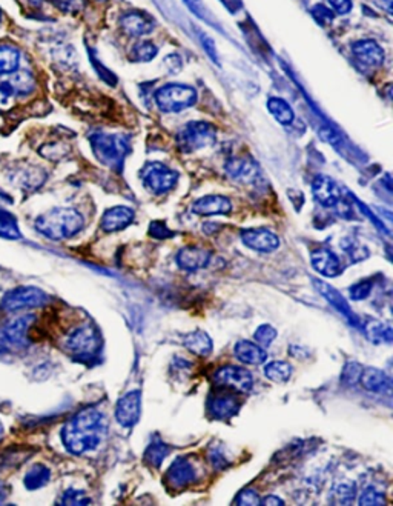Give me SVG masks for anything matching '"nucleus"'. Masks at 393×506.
I'll return each mask as SVG.
<instances>
[{"label": "nucleus", "mask_w": 393, "mask_h": 506, "mask_svg": "<svg viewBox=\"0 0 393 506\" xmlns=\"http://www.w3.org/2000/svg\"><path fill=\"white\" fill-rule=\"evenodd\" d=\"M169 451V446L163 443L160 439H154L147 448V452H144V462L152 468H160Z\"/></svg>", "instance_id": "nucleus-31"}, {"label": "nucleus", "mask_w": 393, "mask_h": 506, "mask_svg": "<svg viewBox=\"0 0 393 506\" xmlns=\"http://www.w3.org/2000/svg\"><path fill=\"white\" fill-rule=\"evenodd\" d=\"M210 462H212V465L217 468H224L228 465V460L223 457V454L220 451L210 452Z\"/></svg>", "instance_id": "nucleus-48"}, {"label": "nucleus", "mask_w": 393, "mask_h": 506, "mask_svg": "<svg viewBox=\"0 0 393 506\" xmlns=\"http://www.w3.org/2000/svg\"><path fill=\"white\" fill-rule=\"evenodd\" d=\"M217 385L234 389L242 394H247L253 386L252 374L242 366H223L214 374Z\"/></svg>", "instance_id": "nucleus-9"}, {"label": "nucleus", "mask_w": 393, "mask_h": 506, "mask_svg": "<svg viewBox=\"0 0 393 506\" xmlns=\"http://www.w3.org/2000/svg\"><path fill=\"white\" fill-rule=\"evenodd\" d=\"M199 94L192 86L169 83L156 92V104L163 113H180L196 104Z\"/></svg>", "instance_id": "nucleus-4"}, {"label": "nucleus", "mask_w": 393, "mask_h": 506, "mask_svg": "<svg viewBox=\"0 0 393 506\" xmlns=\"http://www.w3.org/2000/svg\"><path fill=\"white\" fill-rule=\"evenodd\" d=\"M91 147L101 163L117 168L129 153V139L125 136L100 133L91 136Z\"/></svg>", "instance_id": "nucleus-3"}, {"label": "nucleus", "mask_w": 393, "mask_h": 506, "mask_svg": "<svg viewBox=\"0 0 393 506\" xmlns=\"http://www.w3.org/2000/svg\"><path fill=\"white\" fill-rule=\"evenodd\" d=\"M223 3L226 5L231 11H237L240 6H242V2H240V0H223Z\"/></svg>", "instance_id": "nucleus-51"}, {"label": "nucleus", "mask_w": 393, "mask_h": 506, "mask_svg": "<svg viewBox=\"0 0 393 506\" xmlns=\"http://www.w3.org/2000/svg\"><path fill=\"white\" fill-rule=\"evenodd\" d=\"M312 14H314V17L317 19V22H319L321 25L331 24V22L333 20L332 10L326 8L324 5H315L314 8H312Z\"/></svg>", "instance_id": "nucleus-46"}, {"label": "nucleus", "mask_w": 393, "mask_h": 506, "mask_svg": "<svg viewBox=\"0 0 393 506\" xmlns=\"http://www.w3.org/2000/svg\"><path fill=\"white\" fill-rule=\"evenodd\" d=\"M358 502L362 506H367V505L380 506V505H385V502L387 500H385V496L381 493V491L375 489L374 487H369L362 491Z\"/></svg>", "instance_id": "nucleus-38"}, {"label": "nucleus", "mask_w": 393, "mask_h": 506, "mask_svg": "<svg viewBox=\"0 0 393 506\" xmlns=\"http://www.w3.org/2000/svg\"><path fill=\"white\" fill-rule=\"evenodd\" d=\"M34 322V316L26 314L12 319L3 327V332L10 348H26L30 345V327Z\"/></svg>", "instance_id": "nucleus-11"}, {"label": "nucleus", "mask_w": 393, "mask_h": 506, "mask_svg": "<svg viewBox=\"0 0 393 506\" xmlns=\"http://www.w3.org/2000/svg\"><path fill=\"white\" fill-rule=\"evenodd\" d=\"M149 234L156 238H169L174 236V231L166 227L165 222H152L149 227Z\"/></svg>", "instance_id": "nucleus-45"}, {"label": "nucleus", "mask_w": 393, "mask_h": 506, "mask_svg": "<svg viewBox=\"0 0 393 506\" xmlns=\"http://www.w3.org/2000/svg\"><path fill=\"white\" fill-rule=\"evenodd\" d=\"M65 348L72 357L88 359L94 357L100 348L99 331L92 325H82L76 328L65 341Z\"/></svg>", "instance_id": "nucleus-7"}, {"label": "nucleus", "mask_w": 393, "mask_h": 506, "mask_svg": "<svg viewBox=\"0 0 393 506\" xmlns=\"http://www.w3.org/2000/svg\"><path fill=\"white\" fill-rule=\"evenodd\" d=\"M242 240L247 248L258 252H272L280 247V238L266 228H251L242 231Z\"/></svg>", "instance_id": "nucleus-10"}, {"label": "nucleus", "mask_w": 393, "mask_h": 506, "mask_svg": "<svg viewBox=\"0 0 393 506\" xmlns=\"http://www.w3.org/2000/svg\"><path fill=\"white\" fill-rule=\"evenodd\" d=\"M20 63V53L14 47H0V76L16 72Z\"/></svg>", "instance_id": "nucleus-35"}, {"label": "nucleus", "mask_w": 393, "mask_h": 506, "mask_svg": "<svg viewBox=\"0 0 393 506\" xmlns=\"http://www.w3.org/2000/svg\"><path fill=\"white\" fill-rule=\"evenodd\" d=\"M267 110L271 111L274 117L280 122L281 125H290L295 120V114L292 108L281 97H271L267 100Z\"/></svg>", "instance_id": "nucleus-29"}, {"label": "nucleus", "mask_w": 393, "mask_h": 506, "mask_svg": "<svg viewBox=\"0 0 393 506\" xmlns=\"http://www.w3.org/2000/svg\"><path fill=\"white\" fill-rule=\"evenodd\" d=\"M314 285L318 289V293L321 294L327 302H329V305L333 307V309H337L349 323L353 325V327H360L358 317H356V314L351 309V307H349L346 299L337 291V289L331 285H327L326 281L318 280V279H314Z\"/></svg>", "instance_id": "nucleus-14"}, {"label": "nucleus", "mask_w": 393, "mask_h": 506, "mask_svg": "<svg viewBox=\"0 0 393 506\" xmlns=\"http://www.w3.org/2000/svg\"><path fill=\"white\" fill-rule=\"evenodd\" d=\"M380 3H383V6L389 13H392V0H380Z\"/></svg>", "instance_id": "nucleus-53"}, {"label": "nucleus", "mask_w": 393, "mask_h": 506, "mask_svg": "<svg viewBox=\"0 0 393 506\" xmlns=\"http://www.w3.org/2000/svg\"><path fill=\"white\" fill-rule=\"evenodd\" d=\"M312 266L324 277H337L343 271L341 260L329 248H318L310 254Z\"/></svg>", "instance_id": "nucleus-16"}, {"label": "nucleus", "mask_w": 393, "mask_h": 506, "mask_svg": "<svg viewBox=\"0 0 393 506\" xmlns=\"http://www.w3.org/2000/svg\"><path fill=\"white\" fill-rule=\"evenodd\" d=\"M356 500V485L352 482H343L335 485L331 491V502L335 505H352Z\"/></svg>", "instance_id": "nucleus-33"}, {"label": "nucleus", "mask_w": 393, "mask_h": 506, "mask_svg": "<svg viewBox=\"0 0 393 506\" xmlns=\"http://www.w3.org/2000/svg\"><path fill=\"white\" fill-rule=\"evenodd\" d=\"M142 180L149 191L160 196L169 193L177 185L178 174L165 163L149 162L142 170Z\"/></svg>", "instance_id": "nucleus-8"}, {"label": "nucleus", "mask_w": 393, "mask_h": 506, "mask_svg": "<svg viewBox=\"0 0 393 506\" xmlns=\"http://www.w3.org/2000/svg\"><path fill=\"white\" fill-rule=\"evenodd\" d=\"M34 86L35 82L31 72L17 71L16 74H12L10 81L0 83V92L3 94V97H10L12 94L25 96V94H30L34 90Z\"/></svg>", "instance_id": "nucleus-22"}, {"label": "nucleus", "mask_w": 393, "mask_h": 506, "mask_svg": "<svg viewBox=\"0 0 393 506\" xmlns=\"http://www.w3.org/2000/svg\"><path fill=\"white\" fill-rule=\"evenodd\" d=\"M6 496H8V488L3 482H0V505L6 502Z\"/></svg>", "instance_id": "nucleus-52"}, {"label": "nucleus", "mask_w": 393, "mask_h": 506, "mask_svg": "<svg viewBox=\"0 0 393 506\" xmlns=\"http://www.w3.org/2000/svg\"><path fill=\"white\" fill-rule=\"evenodd\" d=\"M60 505H88L91 503V498L86 496L83 491L77 489H68L65 491L63 496L59 498Z\"/></svg>", "instance_id": "nucleus-39"}, {"label": "nucleus", "mask_w": 393, "mask_h": 506, "mask_svg": "<svg viewBox=\"0 0 393 506\" xmlns=\"http://www.w3.org/2000/svg\"><path fill=\"white\" fill-rule=\"evenodd\" d=\"M140 411H142V395L138 391H131L123 395L117 402V407H115V418H117V422L122 426L131 428V426H134L138 422Z\"/></svg>", "instance_id": "nucleus-12"}, {"label": "nucleus", "mask_w": 393, "mask_h": 506, "mask_svg": "<svg viewBox=\"0 0 393 506\" xmlns=\"http://www.w3.org/2000/svg\"><path fill=\"white\" fill-rule=\"evenodd\" d=\"M108 432L105 414L97 408H85L72 416L62 428L60 437L67 451L74 455L91 452L103 443Z\"/></svg>", "instance_id": "nucleus-1"}, {"label": "nucleus", "mask_w": 393, "mask_h": 506, "mask_svg": "<svg viewBox=\"0 0 393 506\" xmlns=\"http://www.w3.org/2000/svg\"><path fill=\"white\" fill-rule=\"evenodd\" d=\"M238 402L234 395H214L210 397L208 403L209 414L218 418V421H223V418H229L238 411Z\"/></svg>", "instance_id": "nucleus-25"}, {"label": "nucleus", "mask_w": 393, "mask_h": 506, "mask_svg": "<svg viewBox=\"0 0 393 506\" xmlns=\"http://www.w3.org/2000/svg\"><path fill=\"white\" fill-rule=\"evenodd\" d=\"M341 248H343V251L346 252L347 257L352 260V262H361V260L367 259L370 254L369 250L364 247L362 243L355 240V238H352V237L344 238V240L341 242Z\"/></svg>", "instance_id": "nucleus-36"}, {"label": "nucleus", "mask_w": 393, "mask_h": 506, "mask_svg": "<svg viewBox=\"0 0 393 506\" xmlns=\"http://www.w3.org/2000/svg\"><path fill=\"white\" fill-rule=\"evenodd\" d=\"M0 237L8 238V240H17L22 237L17 219L2 208H0Z\"/></svg>", "instance_id": "nucleus-34"}, {"label": "nucleus", "mask_w": 393, "mask_h": 506, "mask_svg": "<svg viewBox=\"0 0 393 506\" xmlns=\"http://www.w3.org/2000/svg\"><path fill=\"white\" fill-rule=\"evenodd\" d=\"M85 227V219L74 208H54L40 214L34 228L49 240H67L74 237Z\"/></svg>", "instance_id": "nucleus-2"}, {"label": "nucleus", "mask_w": 393, "mask_h": 506, "mask_svg": "<svg viewBox=\"0 0 393 506\" xmlns=\"http://www.w3.org/2000/svg\"><path fill=\"white\" fill-rule=\"evenodd\" d=\"M53 3L62 13L76 14L85 8V0H53Z\"/></svg>", "instance_id": "nucleus-42"}, {"label": "nucleus", "mask_w": 393, "mask_h": 506, "mask_svg": "<svg viewBox=\"0 0 393 506\" xmlns=\"http://www.w3.org/2000/svg\"><path fill=\"white\" fill-rule=\"evenodd\" d=\"M360 382L367 391L372 393H380L384 388H387L390 385L387 375H385L384 371L378 370V368H367V370H362Z\"/></svg>", "instance_id": "nucleus-27"}, {"label": "nucleus", "mask_w": 393, "mask_h": 506, "mask_svg": "<svg viewBox=\"0 0 393 506\" xmlns=\"http://www.w3.org/2000/svg\"><path fill=\"white\" fill-rule=\"evenodd\" d=\"M101 2H105V0H101Z\"/></svg>", "instance_id": "nucleus-56"}, {"label": "nucleus", "mask_w": 393, "mask_h": 506, "mask_svg": "<svg viewBox=\"0 0 393 506\" xmlns=\"http://www.w3.org/2000/svg\"><path fill=\"white\" fill-rule=\"evenodd\" d=\"M6 350H10V345H8V342H6L3 327H0V352L6 351Z\"/></svg>", "instance_id": "nucleus-50"}, {"label": "nucleus", "mask_w": 393, "mask_h": 506, "mask_svg": "<svg viewBox=\"0 0 393 506\" xmlns=\"http://www.w3.org/2000/svg\"><path fill=\"white\" fill-rule=\"evenodd\" d=\"M157 56V48L151 42H140L131 51V59L134 62H149Z\"/></svg>", "instance_id": "nucleus-37"}, {"label": "nucleus", "mask_w": 393, "mask_h": 506, "mask_svg": "<svg viewBox=\"0 0 393 506\" xmlns=\"http://www.w3.org/2000/svg\"><path fill=\"white\" fill-rule=\"evenodd\" d=\"M0 22H2V11H0Z\"/></svg>", "instance_id": "nucleus-55"}, {"label": "nucleus", "mask_w": 393, "mask_h": 506, "mask_svg": "<svg viewBox=\"0 0 393 506\" xmlns=\"http://www.w3.org/2000/svg\"><path fill=\"white\" fill-rule=\"evenodd\" d=\"M353 54L366 67H380L384 62V53L375 40H360L353 45Z\"/></svg>", "instance_id": "nucleus-21"}, {"label": "nucleus", "mask_w": 393, "mask_h": 506, "mask_svg": "<svg viewBox=\"0 0 393 506\" xmlns=\"http://www.w3.org/2000/svg\"><path fill=\"white\" fill-rule=\"evenodd\" d=\"M292 365L283 360H274L265 366V375L272 382L283 383L292 377Z\"/></svg>", "instance_id": "nucleus-32"}, {"label": "nucleus", "mask_w": 393, "mask_h": 506, "mask_svg": "<svg viewBox=\"0 0 393 506\" xmlns=\"http://www.w3.org/2000/svg\"><path fill=\"white\" fill-rule=\"evenodd\" d=\"M51 480V471L49 468H47L45 465H34L30 471L25 474V488L30 491H35L40 489L43 487H47Z\"/></svg>", "instance_id": "nucleus-30"}, {"label": "nucleus", "mask_w": 393, "mask_h": 506, "mask_svg": "<svg viewBox=\"0 0 393 506\" xmlns=\"http://www.w3.org/2000/svg\"><path fill=\"white\" fill-rule=\"evenodd\" d=\"M217 140V129L208 122H189L177 133V145L185 153L210 147Z\"/></svg>", "instance_id": "nucleus-6"}, {"label": "nucleus", "mask_w": 393, "mask_h": 506, "mask_svg": "<svg viewBox=\"0 0 393 506\" xmlns=\"http://www.w3.org/2000/svg\"><path fill=\"white\" fill-rule=\"evenodd\" d=\"M370 291H372V284H370L369 280H362V281H358V284H355L353 286H351V289H349V294H351V297L353 300H364L369 297Z\"/></svg>", "instance_id": "nucleus-43"}, {"label": "nucleus", "mask_w": 393, "mask_h": 506, "mask_svg": "<svg viewBox=\"0 0 393 506\" xmlns=\"http://www.w3.org/2000/svg\"><path fill=\"white\" fill-rule=\"evenodd\" d=\"M49 295L35 286H17L10 289L0 300V308L6 313H20V311L35 309L45 307Z\"/></svg>", "instance_id": "nucleus-5"}, {"label": "nucleus", "mask_w": 393, "mask_h": 506, "mask_svg": "<svg viewBox=\"0 0 393 506\" xmlns=\"http://www.w3.org/2000/svg\"><path fill=\"white\" fill-rule=\"evenodd\" d=\"M183 346L195 356L206 357L212 352V338L205 331H192L183 337Z\"/></svg>", "instance_id": "nucleus-26"}, {"label": "nucleus", "mask_w": 393, "mask_h": 506, "mask_svg": "<svg viewBox=\"0 0 393 506\" xmlns=\"http://www.w3.org/2000/svg\"><path fill=\"white\" fill-rule=\"evenodd\" d=\"M232 211V204L224 196H205L194 202L192 213L196 215H217L229 214Z\"/></svg>", "instance_id": "nucleus-19"}, {"label": "nucleus", "mask_w": 393, "mask_h": 506, "mask_svg": "<svg viewBox=\"0 0 393 506\" xmlns=\"http://www.w3.org/2000/svg\"><path fill=\"white\" fill-rule=\"evenodd\" d=\"M253 337H256V341L260 346L266 348V346L271 345L276 338V329L271 327V325H261V327L257 328Z\"/></svg>", "instance_id": "nucleus-40"}, {"label": "nucleus", "mask_w": 393, "mask_h": 506, "mask_svg": "<svg viewBox=\"0 0 393 506\" xmlns=\"http://www.w3.org/2000/svg\"><path fill=\"white\" fill-rule=\"evenodd\" d=\"M366 336L372 343L380 345V343H392L393 338V329L389 323H383V322H376L372 320L366 325Z\"/></svg>", "instance_id": "nucleus-28"}, {"label": "nucleus", "mask_w": 393, "mask_h": 506, "mask_svg": "<svg viewBox=\"0 0 393 506\" xmlns=\"http://www.w3.org/2000/svg\"><path fill=\"white\" fill-rule=\"evenodd\" d=\"M235 503L240 506H257L260 505V496L253 489H244L235 498Z\"/></svg>", "instance_id": "nucleus-44"}, {"label": "nucleus", "mask_w": 393, "mask_h": 506, "mask_svg": "<svg viewBox=\"0 0 393 506\" xmlns=\"http://www.w3.org/2000/svg\"><path fill=\"white\" fill-rule=\"evenodd\" d=\"M166 480L174 489H183L196 480V469L187 457H178L167 469Z\"/></svg>", "instance_id": "nucleus-13"}, {"label": "nucleus", "mask_w": 393, "mask_h": 506, "mask_svg": "<svg viewBox=\"0 0 393 506\" xmlns=\"http://www.w3.org/2000/svg\"><path fill=\"white\" fill-rule=\"evenodd\" d=\"M235 357L242 361L244 365H261L265 364L267 360V352L265 351L263 346H260L258 343H252L249 341H240L235 348Z\"/></svg>", "instance_id": "nucleus-23"}, {"label": "nucleus", "mask_w": 393, "mask_h": 506, "mask_svg": "<svg viewBox=\"0 0 393 506\" xmlns=\"http://www.w3.org/2000/svg\"><path fill=\"white\" fill-rule=\"evenodd\" d=\"M120 25L128 35H133V38H140V35L149 34L152 31V22L148 16H144L142 13H128L122 17Z\"/></svg>", "instance_id": "nucleus-24"}, {"label": "nucleus", "mask_w": 393, "mask_h": 506, "mask_svg": "<svg viewBox=\"0 0 393 506\" xmlns=\"http://www.w3.org/2000/svg\"><path fill=\"white\" fill-rule=\"evenodd\" d=\"M260 505L263 506H283L285 505V500H281L280 497L276 496H266L265 498H260Z\"/></svg>", "instance_id": "nucleus-49"}, {"label": "nucleus", "mask_w": 393, "mask_h": 506, "mask_svg": "<svg viewBox=\"0 0 393 506\" xmlns=\"http://www.w3.org/2000/svg\"><path fill=\"white\" fill-rule=\"evenodd\" d=\"M2 432H3V425H2V422H0V434Z\"/></svg>", "instance_id": "nucleus-54"}, {"label": "nucleus", "mask_w": 393, "mask_h": 506, "mask_svg": "<svg viewBox=\"0 0 393 506\" xmlns=\"http://www.w3.org/2000/svg\"><path fill=\"white\" fill-rule=\"evenodd\" d=\"M312 193L319 205L326 208H333L341 199L340 188L335 183V180L327 176H317L312 182Z\"/></svg>", "instance_id": "nucleus-18"}, {"label": "nucleus", "mask_w": 393, "mask_h": 506, "mask_svg": "<svg viewBox=\"0 0 393 506\" xmlns=\"http://www.w3.org/2000/svg\"><path fill=\"white\" fill-rule=\"evenodd\" d=\"M176 260L181 270L195 272V271L208 268L210 260H212V254H210L209 250H205V248L186 247V248H181L177 252Z\"/></svg>", "instance_id": "nucleus-15"}, {"label": "nucleus", "mask_w": 393, "mask_h": 506, "mask_svg": "<svg viewBox=\"0 0 393 506\" xmlns=\"http://www.w3.org/2000/svg\"><path fill=\"white\" fill-rule=\"evenodd\" d=\"M329 3L335 10V13H338V14H349L352 10L351 0H329Z\"/></svg>", "instance_id": "nucleus-47"}, {"label": "nucleus", "mask_w": 393, "mask_h": 506, "mask_svg": "<svg viewBox=\"0 0 393 506\" xmlns=\"http://www.w3.org/2000/svg\"><path fill=\"white\" fill-rule=\"evenodd\" d=\"M134 220V211L128 206H114L109 208L101 215L100 228L105 233H117V231L125 229L131 222Z\"/></svg>", "instance_id": "nucleus-17"}, {"label": "nucleus", "mask_w": 393, "mask_h": 506, "mask_svg": "<svg viewBox=\"0 0 393 506\" xmlns=\"http://www.w3.org/2000/svg\"><path fill=\"white\" fill-rule=\"evenodd\" d=\"M226 172L237 182L249 183L258 177V166L251 158L235 157L226 163Z\"/></svg>", "instance_id": "nucleus-20"}, {"label": "nucleus", "mask_w": 393, "mask_h": 506, "mask_svg": "<svg viewBox=\"0 0 393 506\" xmlns=\"http://www.w3.org/2000/svg\"><path fill=\"white\" fill-rule=\"evenodd\" d=\"M361 373H362V366L360 364H356V361H349V364L344 366L341 380H343V383H346V385H355V383L360 382Z\"/></svg>", "instance_id": "nucleus-41"}]
</instances>
